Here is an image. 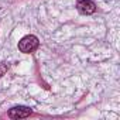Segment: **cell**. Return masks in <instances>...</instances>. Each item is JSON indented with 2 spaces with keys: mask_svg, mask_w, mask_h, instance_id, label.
<instances>
[{
  "mask_svg": "<svg viewBox=\"0 0 120 120\" xmlns=\"http://www.w3.org/2000/svg\"><path fill=\"white\" fill-rule=\"evenodd\" d=\"M31 114V109L27 106H16L9 110V117L10 119H26Z\"/></svg>",
  "mask_w": 120,
  "mask_h": 120,
  "instance_id": "7a4b0ae2",
  "label": "cell"
},
{
  "mask_svg": "<svg viewBox=\"0 0 120 120\" xmlns=\"http://www.w3.org/2000/svg\"><path fill=\"white\" fill-rule=\"evenodd\" d=\"M40 45V41L35 35H26L20 40L19 42V49L24 54H31L33 51H35Z\"/></svg>",
  "mask_w": 120,
  "mask_h": 120,
  "instance_id": "6da1fadb",
  "label": "cell"
},
{
  "mask_svg": "<svg viewBox=\"0 0 120 120\" xmlns=\"http://www.w3.org/2000/svg\"><path fill=\"white\" fill-rule=\"evenodd\" d=\"M7 69H9V64H6V62H0V76H3V75L7 72Z\"/></svg>",
  "mask_w": 120,
  "mask_h": 120,
  "instance_id": "277c9868",
  "label": "cell"
},
{
  "mask_svg": "<svg viewBox=\"0 0 120 120\" xmlns=\"http://www.w3.org/2000/svg\"><path fill=\"white\" fill-rule=\"evenodd\" d=\"M76 9L82 14H92L96 11V4L92 0H78L76 2Z\"/></svg>",
  "mask_w": 120,
  "mask_h": 120,
  "instance_id": "3957f363",
  "label": "cell"
}]
</instances>
